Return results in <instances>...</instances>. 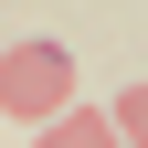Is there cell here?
<instances>
[{
	"mask_svg": "<svg viewBox=\"0 0 148 148\" xmlns=\"http://www.w3.org/2000/svg\"><path fill=\"white\" fill-rule=\"evenodd\" d=\"M64 95H74V53L64 42H11L0 53V116H64Z\"/></svg>",
	"mask_w": 148,
	"mask_h": 148,
	"instance_id": "cell-1",
	"label": "cell"
},
{
	"mask_svg": "<svg viewBox=\"0 0 148 148\" xmlns=\"http://www.w3.org/2000/svg\"><path fill=\"white\" fill-rule=\"evenodd\" d=\"M32 148H116V127H106V116H85V106H64V116H53Z\"/></svg>",
	"mask_w": 148,
	"mask_h": 148,
	"instance_id": "cell-2",
	"label": "cell"
}]
</instances>
